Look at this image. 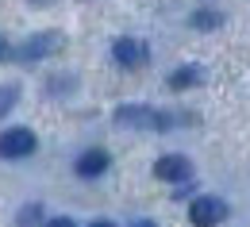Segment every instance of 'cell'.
Masks as SVG:
<instances>
[{
    "label": "cell",
    "instance_id": "cell-1",
    "mask_svg": "<svg viewBox=\"0 0 250 227\" xmlns=\"http://www.w3.org/2000/svg\"><path fill=\"white\" fill-rule=\"evenodd\" d=\"M116 124L120 127L166 131V127H173V116L169 112H158V108H146V104H124V108H116Z\"/></svg>",
    "mask_w": 250,
    "mask_h": 227
},
{
    "label": "cell",
    "instance_id": "cell-2",
    "mask_svg": "<svg viewBox=\"0 0 250 227\" xmlns=\"http://www.w3.org/2000/svg\"><path fill=\"white\" fill-rule=\"evenodd\" d=\"M227 220V204L219 196H196L188 204V224L192 227H216Z\"/></svg>",
    "mask_w": 250,
    "mask_h": 227
},
{
    "label": "cell",
    "instance_id": "cell-3",
    "mask_svg": "<svg viewBox=\"0 0 250 227\" xmlns=\"http://www.w3.org/2000/svg\"><path fill=\"white\" fill-rule=\"evenodd\" d=\"M62 31H39V35H31L20 50H16V58L20 62H39V58H50L54 50H62Z\"/></svg>",
    "mask_w": 250,
    "mask_h": 227
},
{
    "label": "cell",
    "instance_id": "cell-4",
    "mask_svg": "<svg viewBox=\"0 0 250 227\" xmlns=\"http://www.w3.org/2000/svg\"><path fill=\"white\" fill-rule=\"evenodd\" d=\"M35 146H39V139L31 127H12L0 135V158H27L35 154Z\"/></svg>",
    "mask_w": 250,
    "mask_h": 227
},
{
    "label": "cell",
    "instance_id": "cell-5",
    "mask_svg": "<svg viewBox=\"0 0 250 227\" xmlns=\"http://www.w3.org/2000/svg\"><path fill=\"white\" fill-rule=\"evenodd\" d=\"M112 58L124 65V69H139V65H146L150 50H146V42H143V39H131V35H124V39H116Z\"/></svg>",
    "mask_w": 250,
    "mask_h": 227
},
{
    "label": "cell",
    "instance_id": "cell-6",
    "mask_svg": "<svg viewBox=\"0 0 250 227\" xmlns=\"http://www.w3.org/2000/svg\"><path fill=\"white\" fill-rule=\"evenodd\" d=\"M154 177L169 181V185H185L188 177H192V162H188L185 154H166V158L154 162Z\"/></svg>",
    "mask_w": 250,
    "mask_h": 227
},
{
    "label": "cell",
    "instance_id": "cell-7",
    "mask_svg": "<svg viewBox=\"0 0 250 227\" xmlns=\"http://www.w3.org/2000/svg\"><path fill=\"white\" fill-rule=\"evenodd\" d=\"M112 165V158H108V150H100V146H93V150H85L77 162H73V169H77V177H100L104 169Z\"/></svg>",
    "mask_w": 250,
    "mask_h": 227
},
{
    "label": "cell",
    "instance_id": "cell-8",
    "mask_svg": "<svg viewBox=\"0 0 250 227\" xmlns=\"http://www.w3.org/2000/svg\"><path fill=\"white\" fill-rule=\"evenodd\" d=\"M200 81H204V69L200 65H181V69L169 73V89H192Z\"/></svg>",
    "mask_w": 250,
    "mask_h": 227
},
{
    "label": "cell",
    "instance_id": "cell-9",
    "mask_svg": "<svg viewBox=\"0 0 250 227\" xmlns=\"http://www.w3.org/2000/svg\"><path fill=\"white\" fill-rule=\"evenodd\" d=\"M219 23H223L219 12H192V27H196V31H212V27H219Z\"/></svg>",
    "mask_w": 250,
    "mask_h": 227
},
{
    "label": "cell",
    "instance_id": "cell-10",
    "mask_svg": "<svg viewBox=\"0 0 250 227\" xmlns=\"http://www.w3.org/2000/svg\"><path fill=\"white\" fill-rule=\"evenodd\" d=\"M16 100H20V85H0V120L16 108Z\"/></svg>",
    "mask_w": 250,
    "mask_h": 227
},
{
    "label": "cell",
    "instance_id": "cell-11",
    "mask_svg": "<svg viewBox=\"0 0 250 227\" xmlns=\"http://www.w3.org/2000/svg\"><path fill=\"white\" fill-rule=\"evenodd\" d=\"M42 220V204H27L23 212H20V227H35Z\"/></svg>",
    "mask_w": 250,
    "mask_h": 227
},
{
    "label": "cell",
    "instance_id": "cell-12",
    "mask_svg": "<svg viewBox=\"0 0 250 227\" xmlns=\"http://www.w3.org/2000/svg\"><path fill=\"white\" fill-rule=\"evenodd\" d=\"M42 227H77V224H73L69 216H54V220H46Z\"/></svg>",
    "mask_w": 250,
    "mask_h": 227
},
{
    "label": "cell",
    "instance_id": "cell-13",
    "mask_svg": "<svg viewBox=\"0 0 250 227\" xmlns=\"http://www.w3.org/2000/svg\"><path fill=\"white\" fill-rule=\"evenodd\" d=\"M8 58H12V46H8L4 39H0V62H8Z\"/></svg>",
    "mask_w": 250,
    "mask_h": 227
},
{
    "label": "cell",
    "instance_id": "cell-14",
    "mask_svg": "<svg viewBox=\"0 0 250 227\" xmlns=\"http://www.w3.org/2000/svg\"><path fill=\"white\" fill-rule=\"evenodd\" d=\"M131 227H158V224H154V220H135Z\"/></svg>",
    "mask_w": 250,
    "mask_h": 227
},
{
    "label": "cell",
    "instance_id": "cell-15",
    "mask_svg": "<svg viewBox=\"0 0 250 227\" xmlns=\"http://www.w3.org/2000/svg\"><path fill=\"white\" fill-rule=\"evenodd\" d=\"M89 227H116L112 220H96V224H89Z\"/></svg>",
    "mask_w": 250,
    "mask_h": 227
},
{
    "label": "cell",
    "instance_id": "cell-16",
    "mask_svg": "<svg viewBox=\"0 0 250 227\" xmlns=\"http://www.w3.org/2000/svg\"><path fill=\"white\" fill-rule=\"evenodd\" d=\"M31 4H46V0H31Z\"/></svg>",
    "mask_w": 250,
    "mask_h": 227
}]
</instances>
